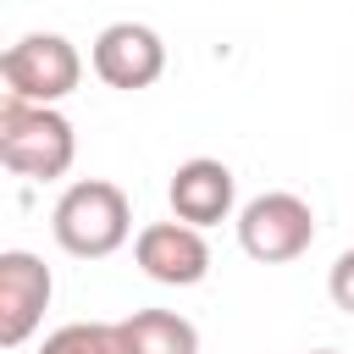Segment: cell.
<instances>
[{
    "instance_id": "1",
    "label": "cell",
    "mask_w": 354,
    "mask_h": 354,
    "mask_svg": "<svg viewBox=\"0 0 354 354\" xmlns=\"http://www.w3.org/2000/svg\"><path fill=\"white\" fill-rule=\"evenodd\" d=\"M50 232H55V243L72 260H105V254H116L133 238V205H127V194L116 183L83 177V183H72L55 199Z\"/></svg>"
},
{
    "instance_id": "2",
    "label": "cell",
    "mask_w": 354,
    "mask_h": 354,
    "mask_svg": "<svg viewBox=\"0 0 354 354\" xmlns=\"http://www.w3.org/2000/svg\"><path fill=\"white\" fill-rule=\"evenodd\" d=\"M0 160H6V171H17L28 183H55L77 160V133L55 105H28V100L6 94V105H0Z\"/></svg>"
},
{
    "instance_id": "3",
    "label": "cell",
    "mask_w": 354,
    "mask_h": 354,
    "mask_svg": "<svg viewBox=\"0 0 354 354\" xmlns=\"http://www.w3.org/2000/svg\"><path fill=\"white\" fill-rule=\"evenodd\" d=\"M0 83L11 100L28 105H61L83 83V55L66 33H22L0 55Z\"/></svg>"
},
{
    "instance_id": "4",
    "label": "cell",
    "mask_w": 354,
    "mask_h": 354,
    "mask_svg": "<svg viewBox=\"0 0 354 354\" xmlns=\"http://www.w3.org/2000/svg\"><path fill=\"white\" fill-rule=\"evenodd\" d=\"M310 243H315V210L288 188H271L238 210V249L260 266H288Z\"/></svg>"
},
{
    "instance_id": "5",
    "label": "cell",
    "mask_w": 354,
    "mask_h": 354,
    "mask_svg": "<svg viewBox=\"0 0 354 354\" xmlns=\"http://www.w3.org/2000/svg\"><path fill=\"white\" fill-rule=\"evenodd\" d=\"M88 66L105 88H122V94H138L149 83H160L166 72V44L149 22H111L100 28L94 50H88Z\"/></svg>"
},
{
    "instance_id": "6",
    "label": "cell",
    "mask_w": 354,
    "mask_h": 354,
    "mask_svg": "<svg viewBox=\"0 0 354 354\" xmlns=\"http://www.w3.org/2000/svg\"><path fill=\"white\" fill-rule=\"evenodd\" d=\"M133 260L149 282H166V288H194L210 277V243H205V227H188V221H149L138 227L133 238Z\"/></svg>"
},
{
    "instance_id": "7",
    "label": "cell",
    "mask_w": 354,
    "mask_h": 354,
    "mask_svg": "<svg viewBox=\"0 0 354 354\" xmlns=\"http://www.w3.org/2000/svg\"><path fill=\"white\" fill-rule=\"evenodd\" d=\"M50 293H55V277L39 254H28V249L0 254V343L6 348H22L39 332L44 310H50Z\"/></svg>"
},
{
    "instance_id": "8",
    "label": "cell",
    "mask_w": 354,
    "mask_h": 354,
    "mask_svg": "<svg viewBox=\"0 0 354 354\" xmlns=\"http://www.w3.org/2000/svg\"><path fill=\"white\" fill-rule=\"evenodd\" d=\"M166 199H171V216H177V221H188V227H216V221H227L232 205H238V177H232L227 160L194 155V160H183V166L171 171Z\"/></svg>"
},
{
    "instance_id": "9",
    "label": "cell",
    "mask_w": 354,
    "mask_h": 354,
    "mask_svg": "<svg viewBox=\"0 0 354 354\" xmlns=\"http://www.w3.org/2000/svg\"><path fill=\"white\" fill-rule=\"evenodd\" d=\"M116 337L122 354H199V332L177 310H133L127 321H116Z\"/></svg>"
},
{
    "instance_id": "10",
    "label": "cell",
    "mask_w": 354,
    "mask_h": 354,
    "mask_svg": "<svg viewBox=\"0 0 354 354\" xmlns=\"http://www.w3.org/2000/svg\"><path fill=\"white\" fill-rule=\"evenodd\" d=\"M39 354H122V337L116 321H66L39 343Z\"/></svg>"
},
{
    "instance_id": "11",
    "label": "cell",
    "mask_w": 354,
    "mask_h": 354,
    "mask_svg": "<svg viewBox=\"0 0 354 354\" xmlns=\"http://www.w3.org/2000/svg\"><path fill=\"white\" fill-rule=\"evenodd\" d=\"M326 293H332V304H337L343 315H354V249H343V254L332 260V277H326Z\"/></svg>"
},
{
    "instance_id": "12",
    "label": "cell",
    "mask_w": 354,
    "mask_h": 354,
    "mask_svg": "<svg viewBox=\"0 0 354 354\" xmlns=\"http://www.w3.org/2000/svg\"><path fill=\"white\" fill-rule=\"evenodd\" d=\"M310 354H337V348H310Z\"/></svg>"
}]
</instances>
